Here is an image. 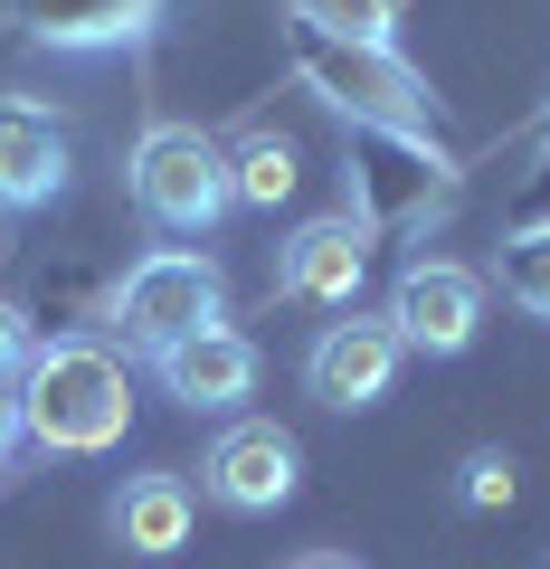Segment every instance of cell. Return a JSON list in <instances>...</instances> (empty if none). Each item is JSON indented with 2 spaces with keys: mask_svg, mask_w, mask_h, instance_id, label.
Masks as SVG:
<instances>
[{
  "mask_svg": "<svg viewBox=\"0 0 550 569\" xmlns=\"http://www.w3.org/2000/svg\"><path fill=\"white\" fill-rule=\"evenodd\" d=\"M29 437H20V408H10V389H0V475H10V456H20Z\"/></svg>",
  "mask_w": 550,
  "mask_h": 569,
  "instance_id": "obj_19",
  "label": "cell"
},
{
  "mask_svg": "<svg viewBox=\"0 0 550 569\" xmlns=\"http://www.w3.org/2000/svg\"><path fill=\"white\" fill-rule=\"evenodd\" d=\"M133 209H143L162 238H209V228L238 209V171H228V142L200 123H143L133 142Z\"/></svg>",
  "mask_w": 550,
  "mask_h": 569,
  "instance_id": "obj_4",
  "label": "cell"
},
{
  "mask_svg": "<svg viewBox=\"0 0 550 569\" xmlns=\"http://www.w3.org/2000/svg\"><path fill=\"white\" fill-rule=\"evenodd\" d=\"M67 190V114L39 96H0V209H48Z\"/></svg>",
  "mask_w": 550,
  "mask_h": 569,
  "instance_id": "obj_10",
  "label": "cell"
},
{
  "mask_svg": "<svg viewBox=\"0 0 550 569\" xmlns=\"http://www.w3.org/2000/svg\"><path fill=\"white\" fill-rule=\"evenodd\" d=\"M228 171H238V200H247V209L294 200V181H304V171H294V142H286V133H257L247 152H228Z\"/></svg>",
  "mask_w": 550,
  "mask_h": 569,
  "instance_id": "obj_16",
  "label": "cell"
},
{
  "mask_svg": "<svg viewBox=\"0 0 550 569\" xmlns=\"http://www.w3.org/2000/svg\"><path fill=\"white\" fill-rule=\"evenodd\" d=\"M342 190L370 238H428L456 209V152L437 133H389V123H342Z\"/></svg>",
  "mask_w": 550,
  "mask_h": 569,
  "instance_id": "obj_2",
  "label": "cell"
},
{
  "mask_svg": "<svg viewBox=\"0 0 550 569\" xmlns=\"http://www.w3.org/2000/svg\"><path fill=\"white\" fill-rule=\"evenodd\" d=\"M10 408L39 456H104L133 427V370L104 342H39L29 370L10 380Z\"/></svg>",
  "mask_w": 550,
  "mask_h": 569,
  "instance_id": "obj_1",
  "label": "cell"
},
{
  "mask_svg": "<svg viewBox=\"0 0 550 569\" xmlns=\"http://www.w3.org/2000/svg\"><path fill=\"white\" fill-rule=\"evenodd\" d=\"M399 361H408V342H399V323L389 313H351V323H332L323 342L304 351V380H313V399L323 408H380L389 399V380H399Z\"/></svg>",
  "mask_w": 550,
  "mask_h": 569,
  "instance_id": "obj_8",
  "label": "cell"
},
{
  "mask_svg": "<svg viewBox=\"0 0 550 569\" xmlns=\"http://www.w3.org/2000/svg\"><path fill=\"white\" fill-rule=\"evenodd\" d=\"M286 58L342 123H389V133H437V86L399 58V48H361V39H323V29L286 20Z\"/></svg>",
  "mask_w": 550,
  "mask_h": 569,
  "instance_id": "obj_3",
  "label": "cell"
},
{
  "mask_svg": "<svg viewBox=\"0 0 550 569\" xmlns=\"http://www.w3.org/2000/svg\"><path fill=\"white\" fill-rule=\"evenodd\" d=\"M512 485H522V466H512L503 447H474V456H466V503H474V512H503Z\"/></svg>",
  "mask_w": 550,
  "mask_h": 569,
  "instance_id": "obj_17",
  "label": "cell"
},
{
  "mask_svg": "<svg viewBox=\"0 0 550 569\" xmlns=\"http://www.w3.org/2000/svg\"><path fill=\"white\" fill-rule=\"evenodd\" d=\"M257 342H247L238 323H219V332H190V342H171L162 361H152V380L171 389L181 408H247L257 399Z\"/></svg>",
  "mask_w": 550,
  "mask_h": 569,
  "instance_id": "obj_12",
  "label": "cell"
},
{
  "mask_svg": "<svg viewBox=\"0 0 550 569\" xmlns=\"http://www.w3.org/2000/svg\"><path fill=\"white\" fill-rule=\"evenodd\" d=\"M114 323H123V342L143 351V361H162L171 342L228 323V284H219V266L190 257V247H152V257L114 284Z\"/></svg>",
  "mask_w": 550,
  "mask_h": 569,
  "instance_id": "obj_5",
  "label": "cell"
},
{
  "mask_svg": "<svg viewBox=\"0 0 550 569\" xmlns=\"http://www.w3.org/2000/svg\"><path fill=\"white\" fill-rule=\"evenodd\" d=\"M389 323H399L408 351L456 361V351L484 332V276H474V266H447V257L399 266V284H389Z\"/></svg>",
  "mask_w": 550,
  "mask_h": 569,
  "instance_id": "obj_6",
  "label": "cell"
},
{
  "mask_svg": "<svg viewBox=\"0 0 550 569\" xmlns=\"http://www.w3.org/2000/svg\"><path fill=\"white\" fill-rule=\"evenodd\" d=\"M190 522H200V493L181 485V475H133V485L114 493V531L133 560H171V550L190 541Z\"/></svg>",
  "mask_w": 550,
  "mask_h": 569,
  "instance_id": "obj_13",
  "label": "cell"
},
{
  "mask_svg": "<svg viewBox=\"0 0 550 569\" xmlns=\"http://www.w3.org/2000/svg\"><path fill=\"white\" fill-rule=\"evenodd\" d=\"M294 569H351V560H332V550H313V560H294Z\"/></svg>",
  "mask_w": 550,
  "mask_h": 569,
  "instance_id": "obj_20",
  "label": "cell"
},
{
  "mask_svg": "<svg viewBox=\"0 0 550 569\" xmlns=\"http://www.w3.org/2000/svg\"><path fill=\"white\" fill-rule=\"evenodd\" d=\"M10 29L29 48H58V58H104V48H133L152 29L162 0H0Z\"/></svg>",
  "mask_w": 550,
  "mask_h": 569,
  "instance_id": "obj_11",
  "label": "cell"
},
{
  "mask_svg": "<svg viewBox=\"0 0 550 569\" xmlns=\"http://www.w3.org/2000/svg\"><path fill=\"white\" fill-rule=\"evenodd\" d=\"M29 351H39V342H29V313H20V305H0V389L29 370Z\"/></svg>",
  "mask_w": 550,
  "mask_h": 569,
  "instance_id": "obj_18",
  "label": "cell"
},
{
  "mask_svg": "<svg viewBox=\"0 0 550 569\" xmlns=\"http://www.w3.org/2000/svg\"><path fill=\"white\" fill-rule=\"evenodd\" d=\"M294 485H304V456H294V437L276 418H238L219 447L200 456V493L219 512H286Z\"/></svg>",
  "mask_w": 550,
  "mask_h": 569,
  "instance_id": "obj_7",
  "label": "cell"
},
{
  "mask_svg": "<svg viewBox=\"0 0 550 569\" xmlns=\"http://www.w3.org/2000/svg\"><path fill=\"white\" fill-rule=\"evenodd\" d=\"M361 276H370V228L351 219V209L304 219L276 247V295H286V305H361Z\"/></svg>",
  "mask_w": 550,
  "mask_h": 569,
  "instance_id": "obj_9",
  "label": "cell"
},
{
  "mask_svg": "<svg viewBox=\"0 0 550 569\" xmlns=\"http://www.w3.org/2000/svg\"><path fill=\"white\" fill-rule=\"evenodd\" d=\"M408 0H286L294 29H323V39H361V48H389Z\"/></svg>",
  "mask_w": 550,
  "mask_h": 569,
  "instance_id": "obj_14",
  "label": "cell"
},
{
  "mask_svg": "<svg viewBox=\"0 0 550 569\" xmlns=\"http://www.w3.org/2000/svg\"><path fill=\"white\" fill-rule=\"evenodd\" d=\"M493 284H503V305H522L531 323H550V219L522 228V238H503V257H493Z\"/></svg>",
  "mask_w": 550,
  "mask_h": 569,
  "instance_id": "obj_15",
  "label": "cell"
}]
</instances>
